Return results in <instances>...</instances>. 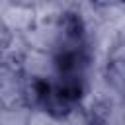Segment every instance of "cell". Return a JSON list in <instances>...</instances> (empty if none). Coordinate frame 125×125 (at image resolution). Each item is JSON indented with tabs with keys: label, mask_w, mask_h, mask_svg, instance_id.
I'll use <instances>...</instances> for the list:
<instances>
[{
	"label": "cell",
	"mask_w": 125,
	"mask_h": 125,
	"mask_svg": "<svg viewBox=\"0 0 125 125\" xmlns=\"http://www.w3.org/2000/svg\"><path fill=\"white\" fill-rule=\"evenodd\" d=\"M23 66H25V72H27L29 76H35V78H47V76H51V74L55 72L53 59H51L47 53L39 51V49H33V51L25 57Z\"/></svg>",
	"instance_id": "obj_1"
},
{
	"label": "cell",
	"mask_w": 125,
	"mask_h": 125,
	"mask_svg": "<svg viewBox=\"0 0 125 125\" xmlns=\"http://www.w3.org/2000/svg\"><path fill=\"white\" fill-rule=\"evenodd\" d=\"M31 16L33 12L25 6H16V4H10V6H4L2 12H0V20L6 27L10 29H25L29 23H31Z\"/></svg>",
	"instance_id": "obj_2"
},
{
	"label": "cell",
	"mask_w": 125,
	"mask_h": 125,
	"mask_svg": "<svg viewBox=\"0 0 125 125\" xmlns=\"http://www.w3.org/2000/svg\"><path fill=\"white\" fill-rule=\"evenodd\" d=\"M29 125H59V123L51 115L41 113V111H35V113H29Z\"/></svg>",
	"instance_id": "obj_4"
},
{
	"label": "cell",
	"mask_w": 125,
	"mask_h": 125,
	"mask_svg": "<svg viewBox=\"0 0 125 125\" xmlns=\"http://www.w3.org/2000/svg\"><path fill=\"white\" fill-rule=\"evenodd\" d=\"M0 125H29V113L21 107H10L0 113Z\"/></svg>",
	"instance_id": "obj_3"
}]
</instances>
